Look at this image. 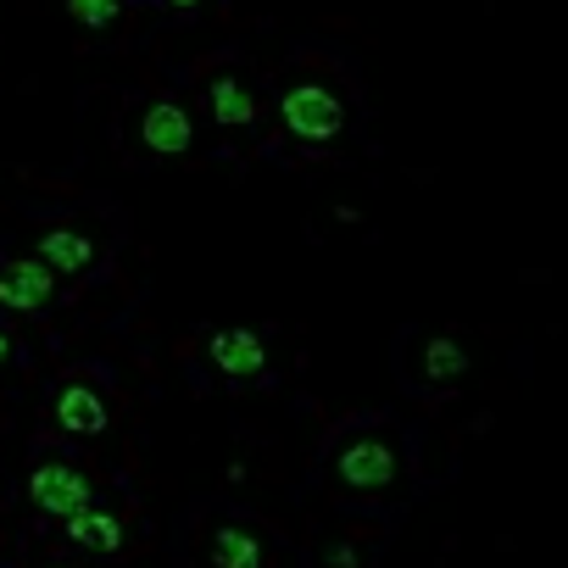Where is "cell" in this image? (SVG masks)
I'll use <instances>...</instances> for the list:
<instances>
[{
  "label": "cell",
  "mask_w": 568,
  "mask_h": 568,
  "mask_svg": "<svg viewBox=\"0 0 568 568\" xmlns=\"http://www.w3.org/2000/svg\"><path fill=\"white\" fill-rule=\"evenodd\" d=\"M279 123L291 128L301 146H329L346 128V107L329 84H291L279 95Z\"/></svg>",
  "instance_id": "cell-1"
},
{
  "label": "cell",
  "mask_w": 568,
  "mask_h": 568,
  "mask_svg": "<svg viewBox=\"0 0 568 568\" xmlns=\"http://www.w3.org/2000/svg\"><path fill=\"white\" fill-rule=\"evenodd\" d=\"M28 502L45 513V518H73L78 507L95 502V485H89V473H78L73 462H39L28 473Z\"/></svg>",
  "instance_id": "cell-2"
},
{
  "label": "cell",
  "mask_w": 568,
  "mask_h": 568,
  "mask_svg": "<svg viewBox=\"0 0 568 568\" xmlns=\"http://www.w3.org/2000/svg\"><path fill=\"white\" fill-rule=\"evenodd\" d=\"M207 357H212L218 373L240 379V385H246V379H262V373H268V346H262L257 329H246V323L218 329V335L207 341Z\"/></svg>",
  "instance_id": "cell-3"
},
{
  "label": "cell",
  "mask_w": 568,
  "mask_h": 568,
  "mask_svg": "<svg viewBox=\"0 0 568 568\" xmlns=\"http://www.w3.org/2000/svg\"><path fill=\"white\" fill-rule=\"evenodd\" d=\"M335 473H341V485H351V491H385V485L396 480V452H391L385 441L362 435V441L341 446Z\"/></svg>",
  "instance_id": "cell-4"
},
{
  "label": "cell",
  "mask_w": 568,
  "mask_h": 568,
  "mask_svg": "<svg viewBox=\"0 0 568 568\" xmlns=\"http://www.w3.org/2000/svg\"><path fill=\"white\" fill-rule=\"evenodd\" d=\"M51 296H57V273L45 262L17 257V262L0 268V307H7V312H39Z\"/></svg>",
  "instance_id": "cell-5"
},
{
  "label": "cell",
  "mask_w": 568,
  "mask_h": 568,
  "mask_svg": "<svg viewBox=\"0 0 568 568\" xmlns=\"http://www.w3.org/2000/svg\"><path fill=\"white\" fill-rule=\"evenodd\" d=\"M139 139H146V151H157V157H184L196 146V118L178 101H151L146 118H139Z\"/></svg>",
  "instance_id": "cell-6"
},
{
  "label": "cell",
  "mask_w": 568,
  "mask_h": 568,
  "mask_svg": "<svg viewBox=\"0 0 568 568\" xmlns=\"http://www.w3.org/2000/svg\"><path fill=\"white\" fill-rule=\"evenodd\" d=\"M57 430L67 435H107V402L95 385H62L57 391Z\"/></svg>",
  "instance_id": "cell-7"
},
{
  "label": "cell",
  "mask_w": 568,
  "mask_h": 568,
  "mask_svg": "<svg viewBox=\"0 0 568 568\" xmlns=\"http://www.w3.org/2000/svg\"><path fill=\"white\" fill-rule=\"evenodd\" d=\"M34 262H45L57 279L62 273H84L95 262V240H89V234H78V229H45L39 240H34Z\"/></svg>",
  "instance_id": "cell-8"
},
{
  "label": "cell",
  "mask_w": 568,
  "mask_h": 568,
  "mask_svg": "<svg viewBox=\"0 0 568 568\" xmlns=\"http://www.w3.org/2000/svg\"><path fill=\"white\" fill-rule=\"evenodd\" d=\"M62 530L73 546H89V552H123V518L107 513V507H78L73 518H62Z\"/></svg>",
  "instance_id": "cell-9"
},
{
  "label": "cell",
  "mask_w": 568,
  "mask_h": 568,
  "mask_svg": "<svg viewBox=\"0 0 568 568\" xmlns=\"http://www.w3.org/2000/svg\"><path fill=\"white\" fill-rule=\"evenodd\" d=\"M207 107H212V123H223V128L257 123V95L246 89V78H234V73H218V78H212Z\"/></svg>",
  "instance_id": "cell-10"
},
{
  "label": "cell",
  "mask_w": 568,
  "mask_h": 568,
  "mask_svg": "<svg viewBox=\"0 0 568 568\" xmlns=\"http://www.w3.org/2000/svg\"><path fill=\"white\" fill-rule=\"evenodd\" d=\"M262 563H268V552L246 524H223L212 535V568H262Z\"/></svg>",
  "instance_id": "cell-11"
},
{
  "label": "cell",
  "mask_w": 568,
  "mask_h": 568,
  "mask_svg": "<svg viewBox=\"0 0 568 568\" xmlns=\"http://www.w3.org/2000/svg\"><path fill=\"white\" fill-rule=\"evenodd\" d=\"M423 373H430L435 385H452V379H462V373H468V351H462V341L435 335L430 346H423Z\"/></svg>",
  "instance_id": "cell-12"
},
{
  "label": "cell",
  "mask_w": 568,
  "mask_h": 568,
  "mask_svg": "<svg viewBox=\"0 0 568 568\" xmlns=\"http://www.w3.org/2000/svg\"><path fill=\"white\" fill-rule=\"evenodd\" d=\"M67 17L78 28H89V34H101V28H112L123 17V0H67Z\"/></svg>",
  "instance_id": "cell-13"
},
{
  "label": "cell",
  "mask_w": 568,
  "mask_h": 568,
  "mask_svg": "<svg viewBox=\"0 0 568 568\" xmlns=\"http://www.w3.org/2000/svg\"><path fill=\"white\" fill-rule=\"evenodd\" d=\"M323 568H362V552L351 541H329L323 546Z\"/></svg>",
  "instance_id": "cell-14"
},
{
  "label": "cell",
  "mask_w": 568,
  "mask_h": 568,
  "mask_svg": "<svg viewBox=\"0 0 568 568\" xmlns=\"http://www.w3.org/2000/svg\"><path fill=\"white\" fill-rule=\"evenodd\" d=\"M7 357H12V335L0 329V368H7Z\"/></svg>",
  "instance_id": "cell-15"
},
{
  "label": "cell",
  "mask_w": 568,
  "mask_h": 568,
  "mask_svg": "<svg viewBox=\"0 0 568 568\" xmlns=\"http://www.w3.org/2000/svg\"><path fill=\"white\" fill-rule=\"evenodd\" d=\"M168 7H173V12H196V7H201V0H168Z\"/></svg>",
  "instance_id": "cell-16"
}]
</instances>
